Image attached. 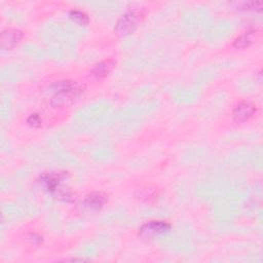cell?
I'll return each instance as SVG.
<instances>
[{"instance_id": "1", "label": "cell", "mask_w": 263, "mask_h": 263, "mask_svg": "<svg viewBox=\"0 0 263 263\" xmlns=\"http://www.w3.org/2000/svg\"><path fill=\"white\" fill-rule=\"evenodd\" d=\"M55 93L50 100L52 107H64L72 104L84 90V86L76 81L63 80L54 84Z\"/></svg>"}, {"instance_id": "2", "label": "cell", "mask_w": 263, "mask_h": 263, "mask_svg": "<svg viewBox=\"0 0 263 263\" xmlns=\"http://www.w3.org/2000/svg\"><path fill=\"white\" fill-rule=\"evenodd\" d=\"M66 177L67 173L65 172H48L40 176L39 182L48 192L55 194L59 198L69 201L73 199L71 192L61 187V184Z\"/></svg>"}, {"instance_id": "3", "label": "cell", "mask_w": 263, "mask_h": 263, "mask_svg": "<svg viewBox=\"0 0 263 263\" xmlns=\"http://www.w3.org/2000/svg\"><path fill=\"white\" fill-rule=\"evenodd\" d=\"M142 17L143 12L140 9H133L124 12L122 15H120L115 24V33L120 36L132 34L136 30L138 23Z\"/></svg>"}, {"instance_id": "4", "label": "cell", "mask_w": 263, "mask_h": 263, "mask_svg": "<svg viewBox=\"0 0 263 263\" xmlns=\"http://www.w3.org/2000/svg\"><path fill=\"white\" fill-rule=\"evenodd\" d=\"M171 225L164 221H149L139 229V237L143 240H152L159 235L168 232Z\"/></svg>"}, {"instance_id": "5", "label": "cell", "mask_w": 263, "mask_h": 263, "mask_svg": "<svg viewBox=\"0 0 263 263\" xmlns=\"http://www.w3.org/2000/svg\"><path fill=\"white\" fill-rule=\"evenodd\" d=\"M256 111H257V107L254 103L250 101H242V102H239L234 107L232 111V117L235 122L241 123L249 120L251 117H253Z\"/></svg>"}, {"instance_id": "6", "label": "cell", "mask_w": 263, "mask_h": 263, "mask_svg": "<svg viewBox=\"0 0 263 263\" xmlns=\"http://www.w3.org/2000/svg\"><path fill=\"white\" fill-rule=\"evenodd\" d=\"M24 36L23 31L16 28H7L1 33L0 46L4 50H10L14 48Z\"/></svg>"}, {"instance_id": "7", "label": "cell", "mask_w": 263, "mask_h": 263, "mask_svg": "<svg viewBox=\"0 0 263 263\" xmlns=\"http://www.w3.org/2000/svg\"><path fill=\"white\" fill-rule=\"evenodd\" d=\"M108 200V195L102 191H93L87 194L83 199V205L91 211H98L102 209Z\"/></svg>"}, {"instance_id": "8", "label": "cell", "mask_w": 263, "mask_h": 263, "mask_svg": "<svg viewBox=\"0 0 263 263\" xmlns=\"http://www.w3.org/2000/svg\"><path fill=\"white\" fill-rule=\"evenodd\" d=\"M115 66H116V60L112 58L105 59L93 65V67L90 70V74L97 79L105 78L107 75H109L112 72Z\"/></svg>"}, {"instance_id": "9", "label": "cell", "mask_w": 263, "mask_h": 263, "mask_svg": "<svg viewBox=\"0 0 263 263\" xmlns=\"http://www.w3.org/2000/svg\"><path fill=\"white\" fill-rule=\"evenodd\" d=\"M256 35H257V32L255 30L247 31L243 34L239 35L237 38H235V40L233 41V46L237 49L247 48L255 41Z\"/></svg>"}, {"instance_id": "10", "label": "cell", "mask_w": 263, "mask_h": 263, "mask_svg": "<svg viewBox=\"0 0 263 263\" xmlns=\"http://www.w3.org/2000/svg\"><path fill=\"white\" fill-rule=\"evenodd\" d=\"M69 15H70V17L74 22H76L79 25H86L89 22L88 15L84 11L79 10V9H72V10H70L69 11Z\"/></svg>"}, {"instance_id": "11", "label": "cell", "mask_w": 263, "mask_h": 263, "mask_svg": "<svg viewBox=\"0 0 263 263\" xmlns=\"http://www.w3.org/2000/svg\"><path fill=\"white\" fill-rule=\"evenodd\" d=\"M141 193L139 194V198L141 199H145L147 201H149L150 199H154L155 197L158 196L157 194V190H155V188H151L150 186H146L143 187L142 189H140Z\"/></svg>"}, {"instance_id": "12", "label": "cell", "mask_w": 263, "mask_h": 263, "mask_svg": "<svg viewBox=\"0 0 263 263\" xmlns=\"http://www.w3.org/2000/svg\"><path fill=\"white\" fill-rule=\"evenodd\" d=\"M263 3L261 1H245L238 4V7L240 9H247V10H260L262 8Z\"/></svg>"}, {"instance_id": "13", "label": "cell", "mask_w": 263, "mask_h": 263, "mask_svg": "<svg viewBox=\"0 0 263 263\" xmlns=\"http://www.w3.org/2000/svg\"><path fill=\"white\" fill-rule=\"evenodd\" d=\"M27 122L29 123V125H31V126H33V127H39V126H41L42 120H41L39 114H37V113H32V114L28 117Z\"/></svg>"}]
</instances>
